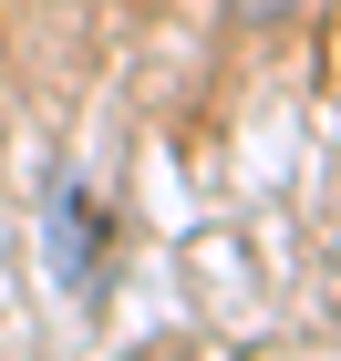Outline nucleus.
I'll return each mask as SVG.
<instances>
[{
  "mask_svg": "<svg viewBox=\"0 0 341 361\" xmlns=\"http://www.w3.org/2000/svg\"><path fill=\"white\" fill-rule=\"evenodd\" d=\"M42 248H52V289H62V300H93V248H104V227H93L83 176H52V207H42Z\"/></svg>",
  "mask_w": 341,
  "mask_h": 361,
  "instance_id": "f257e3e1",
  "label": "nucleus"
},
{
  "mask_svg": "<svg viewBox=\"0 0 341 361\" xmlns=\"http://www.w3.org/2000/svg\"><path fill=\"white\" fill-rule=\"evenodd\" d=\"M227 11H238V21H289L300 0H227Z\"/></svg>",
  "mask_w": 341,
  "mask_h": 361,
  "instance_id": "f03ea898",
  "label": "nucleus"
}]
</instances>
